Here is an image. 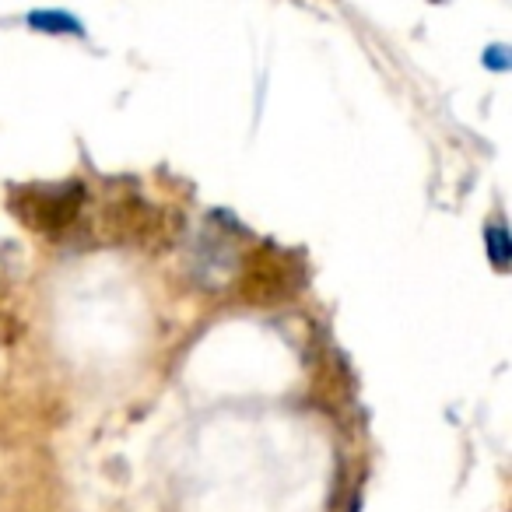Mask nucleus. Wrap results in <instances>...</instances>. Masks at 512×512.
I'll return each instance as SVG.
<instances>
[{"mask_svg":"<svg viewBox=\"0 0 512 512\" xmlns=\"http://www.w3.org/2000/svg\"><path fill=\"white\" fill-rule=\"evenodd\" d=\"M299 278H292L285 256H253V264L246 267V299L253 302H271V299H285L295 292Z\"/></svg>","mask_w":512,"mask_h":512,"instance_id":"nucleus-2","label":"nucleus"},{"mask_svg":"<svg viewBox=\"0 0 512 512\" xmlns=\"http://www.w3.org/2000/svg\"><path fill=\"white\" fill-rule=\"evenodd\" d=\"M81 204H85V186L81 183L25 186V190H15V197H11V211L43 235H57L64 228H71L81 214Z\"/></svg>","mask_w":512,"mask_h":512,"instance_id":"nucleus-1","label":"nucleus"},{"mask_svg":"<svg viewBox=\"0 0 512 512\" xmlns=\"http://www.w3.org/2000/svg\"><path fill=\"white\" fill-rule=\"evenodd\" d=\"M484 239H488V246H491L488 249V253H491V264H495L498 271H505V267H509V249H512L509 232H505L502 225H491Z\"/></svg>","mask_w":512,"mask_h":512,"instance_id":"nucleus-4","label":"nucleus"},{"mask_svg":"<svg viewBox=\"0 0 512 512\" xmlns=\"http://www.w3.org/2000/svg\"><path fill=\"white\" fill-rule=\"evenodd\" d=\"M29 22L32 29H43V32H74V36H81V25L71 15H60V11H39Z\"/></svg>","mask_w":512,"mask_h":512,"instance_id":"nucleus-3","label":"nucleus"}]
</instances>
